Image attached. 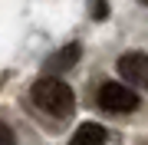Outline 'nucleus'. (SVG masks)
Listing matches in <instances>:
<instances>
[{
  "mask_svg": "<svg viewBox=\"0 0 148 145\" xmlns=\"http://www.w3.org/2000/svg\"><path fill=\"white\" fill-rule=\"evenodd\" d=\"M89 10H92L95 20H102V16H109V3H106V0H92V7H89Z\"/></svg>",
  "mask_w": 148,
  "mask_h": 145,
  "instance_id": "nucleus-6",
  "label": "nucleus"
},
{
  "mask_svg": "<svg viewBox=\"0 0 148 145\" xmlns=\"http://www.w3.org/2000/svg\"><path fill=\"white\" fill-rule=\"evenodd\" d=\"M33 102L53 119H66L76 109V92L69 89V82L56 79V76H43L33 82Z\"/></svg>",
  "mask_w": 148,
  "mask_h": 145,
  "instance_id": "nucleus-1",
  "label": "nucleus"
},
{
  "mask_svg": "<svg viewBox=\"0 0 148 145\" xmlns=\"http://www.w3.org/2000/svg\"><path fill=\"white\" fill-rule=\"evenodd\" d=\"M79 53H82V49L76 46V43L63 46L53 59H49V69H53V73H63V69H69V66H76V63H79Z\"/></svg>",
  "mask_w": 148,
  "mask_h": 145,
  "instance_id": "nucleus-5",
  "label": "nucleus"
},
{
  "mask_svg": "<svg viewBox=\"0 0 148 145\" xmlns=\"http://www.w3.org/2000/svg\"><path fill=\"white\" fill-rule=\"evenodd\" d=\"M95 102H99L106 112H135L138 109V92L125 82H102L99 92H95Z\"/></svg>",
  "mask_w": 148,
  "mask_h": 145,
  "instance_id": "nucleus-2",
  "label": "nucleus"
},
{
  "mask_svg": "<svg viewBox=\"0 0 148 145\" xmlns=\"http://www.w3.org/2000/svg\"><path fill=\"white\" fill-rule=\"evenodd\" d=\"M142 3H145V7H148V0H142Z\"/></svg>",
  "mask_w": 148,
  "mask_h": 145,
  "instance_id": "nucleus-8",
  "label": "nucleus"
},
{
  "mask_svg": "<svg viewBox=\"0 0 148 145\" xmlns=\"http://www.w3.org/2000/svg\"><path fill=\"white\" fill-rule=\"evenodd\" d=\"M115 69L122 79H128L132 86H142L148 89V53H125V56H119V63H115Z\"/></svg>",
  "mask_w": 148,
  "mask_h": 145,
  "instance_id": "nucleus-3",
  "label": "nucleus"
},
{
  "mask_svg": "<svg viewBox=\"0 0 148 145\" xmlns=\"http://www.w3.org/2000/svg\"><path fill=\"white\" fill-rule=\"evenodd\" d=\"M69 145H106V129L99 122H82L79 129L73 132Z\"/></svg>",
  "mask_w": 148,
  "mask_h": 145,
  "instance_id": "nucleus-4",
  "label": "nucleus"
},
{
  "mask_svg": "<svg viewBox=\"0 0 148 145\" xmlns=\"http://www.w3.org/2000/svg\"><path fill=\"white\" fill-rule=\"evenodd\" d=\"M16 139H13V129L7 122H0V145H13Z\"/></svg>",
  "mask_w": 148,
  "mask_h": 145,
  "instance_id": "nucleus-7",
  "label": "nucleus"
}]
</instances>
